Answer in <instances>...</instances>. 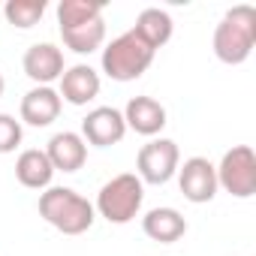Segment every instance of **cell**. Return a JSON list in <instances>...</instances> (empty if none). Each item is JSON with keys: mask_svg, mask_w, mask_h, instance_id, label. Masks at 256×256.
I'll list each match as a JSON object with an SVG mask.
<instances>
[{"mask_svg": "<svg viewBox=\"0 0 256 256\" xmlns=\"http://www.w3.org/2000/svg\"><path fill=\"white\" fill-rule=\"evenodd\" d=\"M40 217L64 235H82L94 226V205L72 187H46L40 193Z\"/></svg>", "mask_w": 256, "mask_h": 256, "instance_id": "cell-1", "label": "cell"}, {"mask_svg": "<svg viewBox=\"0 0 256 256\" xmlns=\"http://www.w3.org/2000/svg\"><path fill=\"white\" fill-rule=\"evenodd\" d=\"M256 46V10L247 4L232 6L214 30V54L220 64L238 66L253 54Z\"/></svg>", "mask_w": 256, "mask_h": 256, "instance_id": "cell-2", "label": "cell"}, {"mask_svg": "<svg viewBox=\"0 0 256 256\" xmlns=\"http://www.w3.org/2000/svg\"><path fill=\"white\" fill-rule=\"evenodd\" d=\"M154 54L157 52L148 42H142L133 30H126L102 48L100 64L112 82H136L148 72V66L154 64Z\"/></svg>", "mask_w": 256, "mask_h": 256, "instance_id": "cell-3", "label": "cell"}, {"mask_svg": "<svg viewBox=\"0 0 256 256\" xmlns=\"http://www.w3.org/2000/svg\"><path fill=\"white\" fill-rule=\"evenodd\" d=\"M142 202H145V184L139 181V175L136 172H120V175H114L112 181H106L100 187L94 211L100 217H106L108 223L124 226L133 217H139Z\"/></svg>", "mask_w": 256, "mask_h": 256, "instance_id": "cell-4", "label": "cell"}, {"mask_svg": "<svg viewBox=\"0 0 256 256\" xmlns=\"http://www.w3.org/2000/svg\"><path fill=\"white\" fill-rule=\"evenodd\" d=\"M217 169V187L235 199H250L256 193V154L250 145H235L223 154Z\"/></svg>", "mask_w": 256, "mask_h": 256, "instance_id": "cell-5", "label": "cell"}, {"mask_svg": "<svg viewBox=\"0 0 256 256\" xmlns=\"http://www.w3.org/2000/svg\"><path fill=\"white\" fill-rule=\"evenodd\" d=\"M181 166V151L172 139H151L148 145H142L139 157H136V175L142 184H169L178 175Z\"/></svg>", "mask_w": 256, "mask_h": 256, "instance_id": "cell-6", "label": "cell"}, {"mask_svg": "<svg viewBox=\"0 0 256 256\" xmlns=\"http://www.w3.org/2000/svg\"><path fill=\"white\" fill-rule=\"evenodd\" d=\"M178 187L184 193L187 202L193 205H205L217 196V169L208 157H190L184 160V166H178Z\"/></svg>", "mask_w": 256, "mask_h": 256, "instance_id": "cell-7", "label": "cell"}, {"mask_svg": "<svg viewBox=\"0 0 256 256\" xmlns=\"http://www.w3.org/2000/svg\"><path fill=\"white\" fill-rule=\"evenodd\" d=\"M88 145L94 148H108V145H118L124 136H126V124H124V114L120 108L114 106H100L94 112H88V118L82 120V133H78Z\"/></svg>", "mask_w": 256, "mask_h": 256, "instance_id": "cell-8", "label": "cell"}, {"mask_svg": "<svg viewBox=\"0 0 256 256\" xmlns=\"http://www.w3.org/2000/svg\"><path fill=\"white\" fill-rule=\"evenodd\" d=\"M22 66H24V76L36 84H46L52 88V82H60L66 64H64V52L54 46V42H36L24 52L22 58Z\"/></svg>", "mask_w": 256, "mask_h": 256, "instance_id": "cell-9", "label": "cell"}, {"mask_svg": "<svg viewBox=\"0 0 256 256\" xmlns=\"http://www.w3.org/2000/svg\"><path fill=\"white\" fill-rule=\"evenodd\" d=\"M60 108H64L60 94L54 88L36 84L22 96L18 114H22V124H28V126H48L60 118Z\"/></svg>", "mask_w": 256, "mask_h": 256, "instance_id": "cell-10", "label": "cell"}, {"mask_svg": "<svg viewBox=\"0 0 256 256\" xmlns=\"http://www.w3.org/2000/svg\"><path fill=\"white\" fill-rule=\"evenodd\" d=\"M120 114H124L126 130H133L139 136H148V139L160 136L163 126H166V108H163V102H157L154 96H145V94L133 96Z\"/></svg>", "mask_w": 256, "mask_h": 256, "instance_id": "cell-11", "label": "cell"}, {"mask_svg": "<svg viewBox=\"0 0 256 256\" xmlns=\"http://www.w3.org/2000/svg\"><path fill=\"white\" fill-rule=\"evenodd\" d=\"M100 72L88 64H76V66H66L64 76H60V100L70 102V106H88L90 100L100 96Z\"/></svg>", "mask_w": 256, "mask_h": 256, "instance_id": "cell-12", "label": "cell"}, {"mask_svg": "<svg viewBox=\"0 0 256 256\" xmlns=\"http://www.w3.org/2000/svg\"><path fill=\"white\" fill-rule=\"evenodd\" d=\"M46 157L54 166V172H78L88 163V142L78 133H54L46 145Z\"/></svg>", "mask_w": 256, "mask_h": 256, "instance_id": "cell-13", "label": "cell"}, {"mask_svg": "<svg viewBox=\"0 0 256 256\" xmlns=\"http://www.w3.org/2000/svg\"><path fill=\"white\" fill-rule=\"evenodd\" d=\"M142 232L151 238V241H160V244H175L187 235V220L178 208H151L145 217H142Z\"/></svg>", "mask_w": 256, "mask_h": 256, "instance_id": "cell-14", "label": "cell"}, {"mask_svg": "<svg viewBox=\"0 0 256 256\" xmlns=\"http://www.w3.org/2000/svg\"><path fill=\"white\" fill-rule=\"evenodd\" d=\"M16 178H18V184L28 187V190H46V187H52L54 166L48 163L46 151L28 148V151H22L18 160H16Z\"/></svg>", "mask_w": 256, "mask_h": 256, "instance_id": "cell-15", "label": "cell"}, {"mask_svg": "<svg viewBox=\"0 0 256 256\" xmlns=\"http://www.w3.org/2000/svg\"><path fill=\"white\" fill-rule=\"evenodd\" d=\"M142 42H148L154 52L157 48H163L169 40H172V30H175V24H172V16L166 12V10H157V6H148V10H142L139 12V18H136V24L130 28Z\"/></svg>", "mask_w": 256, "mask_h": 256, "instance_id": "cell-16", "label": "cell"}, {"mask_svg": "<svg viewBox=\"0 0 256 256\" xmlns=\"http://www.w3.org/2000/svg\"><path fill=\"white\" fill-rule=\"evenodd\" d=\"M60 40L70 52L76 54H90L96 52L102 42H106V22L102 18H94L88 24H78V28H66L60 30Z\"/></svg>", "mask_w": 256, "mask_h": 256, "instance_id": "cell-17", "label": "cell"}, {"mask_svg": "<svg viewBox=\"0 0 256 256\" xmlns=\"http://www.w3.org/2000/svg\"><path fill=\"white\" fill-rule=\"evenodd\" d=\"M94 18H102V4H90V0H60L58 4V24H60V30L88 24Z\"/></svg>", "mask_w": 256, "mask_h": 256, "instance_id": "cell-18", "label": "cell"}, {"mask_svg": "<svg viewBox=\"0 0 256 256\" xmlns=\"http://www.w3.org/2000/svg\"><path fill=\"white\" fill-rule=\"evenodd\" d=\"M4 16L12 28L18 30H30L34 24H40V18L46 16V0H6Z\"/></svg>", "mask_w": 256, "mask_h": 256, "instance_id": "cell-19", "label": "cell"}, {"mask_svg": "<svg viewBox=\"0 0 256 256\" xmlns=\"http://www.w3.org/2000/svg\"><path fill=\"white\" fill-rule=\"evenodd\" d=\"M22 120H16L12 114L0 112V154H12L18 145H22Z\"/></svg>", "mask_w": 256, "mask_h": 256, "instance_id": "cell-20", "label": "cell"}, {"mask_svg": "<svg viewBox=\"0 0 256 256\" xmlns=\"http://www.w3.org/2000/svg\"><path fill=\"white\" fill-rule=\"evenodd\" d=\"M4 90H6V82H4V72H0V96H4Z\"/></svg>", "mask_w": 256, "mask_h": 256, "instance_id": "cell-21", "label": "cell"}]
</instances>
